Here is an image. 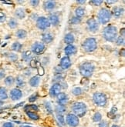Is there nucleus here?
I'll return each mask as SVG.
<instances>
[{
    "label": "nucleus",
    "mask_w": 125,
    "mask_h": 127,
    "mask_svg": "<svg viewBox=\"0 0 125 127\" xmlns=\"http://www.w3.org/2000/svg\"><path fill=\"white\" fill-rule=\"evenodd\" d=\"M104 37L107 41L109 42H114L117 38V27L110 25L107 26L104 30Z\"/></svg>",
    "instance_id": "nucleus-1"
},
{
    "label": "nucleus",
    "mask_w": 125,
    "mask_h": 127,
    "mask_svg": "<svg viewBox=\"0 0 125 127\" xmlns=\"http://www.w3.org/2000/svg\"><path fill=\"white\" fill-rule=\"evenodd\" d=\"M72 110L77 117H83L87 112V106L84 102H77L72 106Z\"/></svg>",
    "instance_id": "nucleus-2"
},
{
    "label": "nucleus",
    "mask_w": 125,
    "mask_h": 127,
    "mask_svg": "<svg viewBox=\"0 0 125 127\" xmlns=\"http://www.w3.org/2000/svg\"><path fill=\"white\" fill-rule=\"evenodd\" d=\"M94 71V65L91 63H84L80 67V72L86 78L90 77Z\"/></svg>",
    "instance_id": "nucleus-3"
},
{
    "label": "nucleus",
    "mask_w": 125,
    "mask_h": 127,
    "mask_svg": "<svg viewBox=\"0 0 125 127\" xmlns=\"http://www.w3.org/2000/svg\"><path fill=\"white\" fill-rule=\"evenodd\" d=\"M111 18V12L106 8H103L98 13V20L101 24H107Z\"/></svg>",
    "instance_id": "nucleus-4"
},
{
    "label": "nucleus",
    "mask_w": 125,
    "mask_h": 127,
    "mask_svg": "<svg viewBox=\"0 0 125 127\" xmlns=\"http://www.w3.org/2000/svg\"><path fill=\"white\" fill-rule=\"evenodd\" d=\"M97 47V41L93 38H88L83 43V48L87 53H91V52L95 51Z\"/></svg>",
    "instance_id": "nucleus-5"
},
{
    "label": "nucleus",
    "mask_w": 125,
    "mask_h": 127,
    "mask_svg": "<svg viewBox=\"0 0 125 127\" xmlns=\"http://www.w3.org/2000/svg\"><path fill=\"white\" fill-rule=\"evenodd\" d=\"M93 100L97 106L101 107L104 106L107 102V96L101 93H95L93 95Z\"/></svg>",
    "instance_id": "nucleus-6"
},
{
    "label": "nucleus",
    "mask_w": 125,
    "mask_h": 127,
    "mask_svg": "<svg viewBox=\"0 0 125 127\" xmlns=\"http://www.w3.org/2000/svg\"><path fill=\"white\" fill-rule=\"evenodd\" d=\"M66 123L70 127H77L79 126V118L73 113H69L66 117Z\"/></svg>",
    "instance_id": "nucleus-7"
},
{
    "label": "nucleus",
    "mask_w": 125,
    "mask_h": 127,
    "mask_svg": "<svg viewBox=\"0 0 125 127\" xmlns=\"http://www.w3.org/2000/svg\"><path fill=\"white\" fill-rule=\"evenodd\" d=\"M31 49H32V52L33 53H35L36 55H40L44 53V51L46 49V47L44 46L43 43L36 42L34 44H33Z\"/></svg>",
    "instance_id": "nucleus-8"
},
{
    "label": "nucleus",
    "mask_w": 125,
    "mask_h": 127,
    "mask_svg": "<svg viewBox=\"0 0 125 127\" xmlns=\"http://www.w3.org/2000/svg\"><path fill=\"white\" fill-rule=\"evenodd\" d=\"M36 26L40 29L44 30V29H46L50 26V23L48 19H46V17H40L36 21Z\"/></svg>",
    "instance_id": "nucleus-9"
},
{
    "label": "nucleus",
    "mask_w": 125,
    "mask_h": 127,
    "mask_svg": "<svg viewBox=\"0 0 125 127\" xmlns=\"http://www.w3.org/2000/svg\"><path fill=\"white\" fill-rule=\"evenodd\" d=\"M86 24H87V27L88 29L92 32H96L98 29H99V24L98 22H97L96 19H94L93 18L88 19L86 22Z\"/></svg>",
    "instance_id": "nucleus-10"
},
{
    "label": "nucleus",
    "mask_w": 125,
    "mask_h": 127,
    "mask_svg": "<svg viewBox=\"0 0 125 127\" xmlns=\"http://www.w3.org/2000/svg\"><path fill=\"white\" fill-rule=\"evenodd\" d=\"M30 65H31V67H33V68H34L37 70V72L40 76H43L44 75L43 67L42 66L41 63L39 61L36 60V59H32V60L30 61Z\"/></svg>",
    "instance_id": "nucleus-11"
},
{
    "label": "nucleus",
    "mask_w": 125,
    "mask_h": 127,
    "mask_svg": "<svg viewBox=\"0 0 125 127\" xmlns=\"http://www.w3.org/2000/svg\"><path fill=\"white\" fill-rule=\"evenodd\" d=\"M9 96L12 101H17L22 98V96H23V93H22L20 89H19L17 88H15V89H12L10 91Z\"/></svg>",
    "instance_id": "nucleus-12"
},
{
    "label": "nucleus",
    "mask_w": 125,
    "mask_h": 127,
    "mask_svg": "<svg viewBox=\"0 0 125 127\" xmlns=\"http://www.w3.org/2000/svg\"><path fill=\"white\" fill-rule=\"evenodd\" d=\"M61 85L60 83H55L49 89V95L51 97H56L61 91Z\"/></svg>",
    "instance_id": "nucleus-13"
},
{
    "label": "nucleus",
    "mask_w": 125,
    "mask_h": 127,
    "mask_svg": "<svg viewBox=\"0 0 125 127\" xmlns=\"http://www.w3.org/2000/svg\"><path fill=\"white\" fill-rule=\"evenodd\" d=\"M68 95L64 93H60L57 95V102L60 105L65 106L68 102Z\"/></svg>",
    "instance_id": "nucleus-14"
},
{
    "label": "nucleus",
    "mask_w": 125,
    "mask_h": 127,
    "mask_svg": "<svg viewBox=\"0 0 125 127\" xmlns=\"http://www.w3.org/2000/svg\"><path fill=\"white\" fill-rule=\"evenodd\" d=\"M60 65L62 69H69L70 67V65H71L70 59L68 56H65V57L62 58L61 60H60Z\"/></svg>",
    "instance_id": "nucleus-15"
},
{
    "label": "nucleus",
    "mask_w": 125,
    "mask_h": 127,
    "mask_svg": "<svg viewBox=\"0 0 125 127\" xmlns=\"http://www.w3.org/2000/svg\"><path fill=\"white\" fill-rule=\"evenodd\" d=\"M77 48L74 46L73 45H68V46L65 48L64 52L67 56H71V55H74L77 53Z\"/></svg>",
    "instance_id": "nucleus-16"
},
{
    "label": "nucleus",
    "mask_w": 125,
    "mask_h": 127,
    "mask_svg": "<svg viewBox=\"0 0 125 127\" xmlns=\"http://www.w3.org/2000/svg\"><path fill=\"white\" fill-rule=\"evenodd\" d=\"M49 22L50 24H52L53 26H57L60 22V19H59V16L56 14H51L49 17Z\"/></svg>",
    "instance_id": "nucleus-17"
},
{
    "label": "nucleus",
    "mask_w": 125,
    "mask_h": 127,
    "mask_svg": "<svg viewBox=\"0 0 125 127\" xmlns=\"http://www.w3.org/2000/svg\"><path fill=\"white\" fill-rule=\"evenodd\" d=\"M15 16H16L17 19H23L25 18L26 16V13H25V10L23 9V8H17L15 11Z\"/></svg>",
    "instance_id": "nucleus-18"
},
{
    "label": "nucleus",
    "mask_w": 125,
    "mask_h": 127,
    "mask_svg": "<svg viewBox=\"0 0 125 127\" xmlns=\"http://www.w3.org/2000/svg\"><path fill=\"white\" fill-rule=\"evenodd\" d=\"M42 40L43 42H45V43H50L53 40V36L52 34H50L49 32L43 33L42 35Z\"/></svg>",
    "instance_id": "nucleus-19"
},
{
    "label": "nucleus",
    "mask_w": 125,
    "mask_h": 127,
    "mask_svg": "<svg viewBox=\"0 0 125 127\" xmlns=\"http://www.w3.org/2000/svg\"><path fill=\"white\" fill-rule=\"evenodd\" d=\"M56 3L53 1H45L43 3L44 9L46 10H52L55 8Z\"/></svg>",
    "instance_id": "nucleus-20"
},
{
    "label": "nucleus",
    "mask_w": 125,
    "mask_h": 127,
    "mask_svg": "<svg viewBox=\"0 0 125 127\" xmlns=\"http://www.w3.org/2000/svg\"><path fill=\"white\" fill-rule=\"evenodd\" d=\"M16 81V86L19 88H23L26 85V82H25V79L22 76H18L16 77V79H15Z\"/></svg>",
    "instance_id": "nucleus-21"
},
{
    "label": "nucleus",
    "mask_w": 125,
    "mask_h": 127,
    "mask_svg": "<svg viewBox=\"0 0 125 127\" xmlns=\"http://www.w3.org/2000/svg\"><path fill=\"white\" fill-rule=\"evenodd\" d=\"M40 82V78L38 76H33V77H32L30 79H29V83L33 87H36V86H39Z\"/></svg>",
    "instance_id": "nucleus-22"
},
{
    "label": "nucleus",
    "mask_w": 125,
    "mask_h": 127,
    "mask_svg": "<svg viewBox=\"0 0 125 127\" xmlns=\"http://www.w3.org/2000/svg\"><path fill=\"white\" fill-rule=\"evenodd\" d=\"M8 93H7L6 89L4 87H0V100H5L8 99Z\"/></svg>",
    "instance_id": "nucleus-23"
},
{
    "label": "nucleus",
    "mask_w": 125,
    "mask_h": 127,
    "mask_svg": "<svg viewBox=\"0 0 125 127\" xmlns=\"http://www.w3.org/2000/svg\"><path fill=\"white\" fill-rule=\"evenodd\" d=\"M75 39H74V36L72 33H68L65 35V38H64V42L68 44V45H72V43L74 42Z\"/></svg>",
    "instance_id": "nucleus-24"
},
{
    "label": "nucleus",
    "mask_w": 125,
    "mask_h": 127,
    "mask_svg": "<svg viewBox=\"0 0 125 127\" xmlns=\"http://www.w3.org/2000/svg\"><path fill=\"white\" fill-rule=\"evenodd\" d=\"M124 9L123 8H121V7H115L113 9V14L115 17H120L121 16L123 13H124Z\"/></svg>",
    "instance_id": "nucleus-25"
},
{
    "label": "nucleus",
    "mask_w": 125,
    "mask_h": 127,
    "mask_svg": "<svg viewBox=\"0 0 125 127\" xmlns=\"http://www.w3.org/2000/svg\"><path fill=\"white\" fill-rule=\"evenodd\" d=\"M55 110H56V114H58V115H63V113H66L67 109H66L65 106H62V105H60V104H58V105L56 106Z\"/></svg>",
    "instance_id": "nucleus-26"
},
{
    "label": "nucleus",
    "mask_w": 125,
    "mask_h": 127,
    "mask_svg": "<svg viewBox=\"0 0 125 127\" xmlns=\"http://www.w3.org/2000/svg\"><path fill=\"white\" fill-rule=\"evenodd\" d=\"M32 57H33V55H32V53L30 51H26V52H24V53H23V54H22V58H23V59L26 62H28V61L30 60V59H32Z\"/></svg>",
    "instance_id": "nucleus-27"
},
{
    "label": "nucleus",
    "mask_w": 125,
    "mask_h": 127,
    "mask_svg": "<svg viewBox=\"0 0 125 127\" xmlns=\"http://www.w3.org/2000/svg\"><path fill=\"white\" fill-rule=\"evenodd\" d=\"M75 14L77 16V18L78 19H81L85 14V10L82 8V7H78V8L76 9L75 10Z\"/></svg>",
    "instance_id": "nucleus-28"
},
{
    "label": "nucleus",
    "mask_w": 125,
    "mask_h": 127,
    "mask_svg": "<svg viewBox=\"0 0 125 127\" xmlns=\"http://www.w3.org/2000/svg\"><path fill=\"white\" fill-rule=\"evenodd\" d=\"M22 47H23V45H22L20 42H14L12 46H11V49L12 51L14 52H20L21 49H22Z\"/></svg>",
    "instance_id": "nucleus-29"
},
{
    "label": "nucleus",
    "mask_w": 125,
    "mask_h": 127,
    "mask_svg": "<svg viewBox=\"0 0 125 127\" xmlns=\"http://www.w3.org/2000/svg\"><path fill=\"white\" fill-rule=\"evenodd\" d=\"M16 35L17 38L23 39H25L26 37L27 32H26V30H24V29H19V30L16 32Z\"/></svg>",
    "instance_id": "nucleus-30"
},
{
    "label": "nucleus",
    "mask_w": 125,
    "mask_h": 127,
    "mask_svg": "<svg viewBox=\"0 0 125 127\" xmlns=\"http://www.w3.org/2000/svg\"><path fill=\"white\" fill-rule=\"evenodd\" d=\"M5 84L6 85V86H12L13 85V83H15V79H14V77L13 76H7V77H5Z\"/></svg>",
    "instance_id": "nucleus-31"
},
{
    "label": "nucleus",
    "mask_w": 125,
    "mask_h": 127,
    "mask_svg": "<svg viewBox=\"0 0 125 127\" xmlns=\"http://www.w3.org/2000/svg\"><path fill=\"white\" fill-rule=\"evenodd\" d=\"M8 26L11 28V29H15L18 26V22L16 19L12 18L9 19V22H8Z\"/></svg>",
    "instance_id": "nucleus-32"
},
{
    "label": "nucleus",
    "mask_w": 125,
    "mask_h": 127,
    "mask_svg": "<svg viewBox=\"0 0 125 127\" xmlns=\"http://www.w3.org/2000/svg\"><path fill=\"white\" fill-rule=\"evenodd\" d=\"M6 57L8 58V59H9V60H10L11 62H16L18 59V56L16 55L15 53H7Z\"/></svg>",
    "instance_id": "nucleus-33"
},
{
    "label": "nucleus",
    "mask_w": 125,
    "mask_h": 127,
    "mask_svg": "<svg viewBox=\"0 0 125 127\" xmlns=\"http://www.w3.org/2000/svg\"><path fill=\"white\" fill-rule=\"evenodd\" d=\"M26 114L31 119H33V120H38L40 119V116L36 113H33V112H26Z\"/></svg>",
    "instance_id": "nucleus-34"
},
{
    "label": "nucleus",
    "mask_w": 125,
    "mask_h": 127,
    "mask_svg": "<svg viewBox=\"0 0 125 127\" xmlns=\"http://www.w3.org/2000/svg\"><path fill=\"white\" fill-rule=\"evenodd\" d=\"M101 119H102V115L99 113V112H97V113H95L93 116V121L95 123L100 122Z\"/></svg>",
    "instance_id": "nucleus-35"
},
{
    "label": "nucleus",
    "mask_w": 125,
    "mask_h": 127,
    "mask_svg": "<svg viewBox=\"0 0 125 127\" xmlns=\"http://www.w3.org/2000/svg\"><path fill=\"white\" fill-rule=\"evenodd\" d=\"M24 109H25L26 112H27L28 110H35V111H38L39 110L37 106L34 105V104H33V105H29V106H26L24 107Z\"/></svg>",
    "instance_id": "nucleus-36"
},
{
    "label": "nucleus",
    "mask_w": 125,
    "mask_h": 127,
    "mask_svg": "<svg viewBox=\"0 0 125 127\" xmlns=\"http://www.w3.org/2000/svg\"><path fill=\"white\" fill-rule=\"evenodd\" d=\"M73 94V95H80L82 94V89L81 88H80V87H76L73 89V91H72Z\"/></svg>",
    "instance_id": "nucleus-37"
},
{
    "label": "nucleus",
    "mask_w": 125,
    "mask_h": 127,
    "mask_svg": "<svg viewBox=\"0 0 125 127\" xmlns=\"http://www.w3.org/2000/svg\"><path fill=\"white\" fill-rule=\"evenodd\" d=\"M45 108H46L48 113H53V108H52V106H51V104L49 102H45Z\"/></svg>",
    "instance_id": "nucleus-38"
},
{
    "label": "nucleus",
    "mask_w": 125,
    "mask_h": 127,
    "mask_svg": "<svg viewBox=\"0 0 125 127\" xmlns=\"http://www.w3.org/2000/svg\"><path fill=\"white\" fill-rule=\"evenodd\" d=\"M56 118L58 119V121L60 123V124L62 126L65 125V119H64V116L63 115H58V114H56Z\"/></svg>",
    "instance_id": "nucleus-39"
},
{
    "label": "nucleus",
    "mask_w": 125,
    "mask_h": 127,
    "mask_svg": "<svg viewBox=\"0 0 125 127\" xmlns=\"http://www.w3.org/2000/svg\"><path fill=\"white\" fill-rule=\"evenodd\" d=\"M117 108L116 106H114L111 112H110V113H108V117L110 118H113V116H115V113H117Z\"/></svg>",
    "instance_id": "nucleus-40"
},
{
    "label": "nucleus",
    "mask_w": 125,
    "mask_h": 127,
    "mask_svg": "<svg viewBox=\"0 0 125 127\" xmlns=\"http://www.w3.org/2000/svg\"><path fill=\"white\" fill-rule=\"evenodd\" d=\"M117 46H121L124 44V37L119 36L118 38H117Z\"/></svg>",
    "instance_id": "nucleus-41"
},
{
    "label": "nucleus",
    "mask_w": 125,
    "mask_h": 127,
    "mask_svg": "<svg viewBox=\"0 0 125 127\" xmlns=\"http://www.w3.org/2000/svg\"><path fill=\"white\" fill-rule=\"evenodd\" d=\"M70 24H78L80 22V19L77 17H73L70 20Z\"/></svg>",
    "instance_id": "nucleus-42"
},
{
    "label": "nucleus",
    "mask_w": 125,
    "mask_h": 127,
    "mask_svg": "<svg viewBox=\"0 0 125 127\" xmlns=\"http://www.w3.org/2000/svg\"><path fill=\"white\" fill-rule=\"evenodd\" d=\"M6 20V15L4 12H0V22H4Z\"/></svg>",
    "instance_id": "nucleus-43"
},
{
    "label": "nucleus",
    "mask_w": 125,
    "mask_h": 127,
    "mask_svg": "<svg viewBox=\"0 0 125 127\" xmlns=\"http://www.w3.org/2000/svg\"><path fill=\"white\" fill-rule=\"evenodd\" d=\"M108 126H109V123L107 121H105V120L101 121L98 124V127H108Z\"/></svg>",
    "instance_id": "nucleus-44"
},
{
    "label": "nucleus",
    "mask_w": 125,
    "mask_h": 127,
    "mask_svg": "<svg viewBox=\"0 0 125 127\" xmlns=\"http://www.w3.org/2000/svg\"><path fill=\"white\" fill-rule=\"evenodd\" d=\"M37 97H38V95H37V93L33 94V95H31L30 97H29V101L30 102H34L35 100H36V99H37Z\"/></svg>",
    "instance_id": "nucleus-45"
},
{
    "label": "nucleus",
    "mask_w": 125,
    "mask_h": 127,
    "mask_svg": "<svg viewBox=\"0 0 125 127\" xmlns=\"http://www.w3.org/2000/svg\"><path fill=\"white\" fill-rule=\"evenodd\" d=\"M5 77V71L4 69L0 68V79H2Z\"/></svg>",
    "instance_id": "nucleus-46"
},
{
    "label": "nucleus",
    "mask_w": 125,
    "mask_h": 127,
    "mask_svg": "<svg viewBox=\"0 0 125 127\" xmlns=\"http://www.w3.org/2000/svg\"><path fill=\"white\" fill-rule=\"evenodd\" d=\"M90 4H93V5H97V6H98V5H100L101 3H103V1H99V0H95V1H90Z\"/></svg>",
    "instance_id": "nucleus-47"
},
{
    "label": "nucleus",
    "mask_w": 125,
    "mask_h": 127,
    "mask_svg": "<svg viewBox=\"0 0 125 127\" xmlns=\"http://www.w3.org/2000/svg\"><path fill=\"white\" fill-rule=\"evenodd\" d=\"M2 127H14V125L12 123L10 122H6L2 124Z\"/></svg>",
    "instance_id": "nucleus-48"
},
{
    "label": "nucleus",
    "mask_w": 125,
    "mask_h": 127,
    "mask_svg": "<svg viewBox=\"0 0 125 127\" xmlns=\"http://www.w3.org/2000/svg\"><path fill=\"white\" fill-rule=\"evenodd\" d=\"M30 3L33 6H37L40 3V1H38V0H33V1L30 2Z\"/></svg>",
    "instance_id": "nucleus-49"
},
{
    "label": "nucleus",
    "mask_w": 125,
    "mask_h": 127,
    "mask_svg": "<svg viewBox=\"0 0 125 127\" xmlns=\"http://www.w3.org/2000/svg\"><path fill=\"white\" fill-rule=\"evenodd\" d=\"M120 33H121V36H122V37H124V35H125V29H124V28L121 29Z\"/></svg>",
    "instance_id": "nucleus-50"
},
{
    "label": "nucleus",
    "mask_w": 125,
    "mask_h": 127,
    "mask_svg": "<svg viewBox=\"0 0 125 127\" xmlns=\"http://www.w3.org/2000/svg\"><path fill=\"white\" fill-rule=\"evenodd\" d=\"M117 2V1H106L107 4H112V3H115Z\"/></svg>",
    "instance_id": "nucleus-51"
},
{
    "label": "nucleus",
    "mask_w": 125,
    "mask_h": 127,
    "mask_svg": "<svg viewBox=\"0 0 125 127\" xmlns=\"http://www.w3.org/2000/svg\"><path fill=\"white\" fill-rule=\"evenodd\" d=\"M23 104H24V102H21V103H19V105H16V106H14V108H18L19 106H23Z\"/></svg>",
    "instance_id": "nucleus-52"
},
{
    "label": "nucleus",
    "mask_w": 125,
    "mask_h": 127,
    "mask_svg": "<svg viewBox=\"0 0 125 127\" xmlns=\"http://www.w3.org/2000/svg\"><path fill=\"white\" fill-rule=\"evenodd\" d=\"M77 2L79 3V4H84L86 2V1H84V0H83V1H77Z\"/></svg>",
    "instance_id": "nucleus-53"
},
{
    "label": "nucleus",
    "mask_w": 125,
    "mask_h": 127,
    "mask_svg": "<svg viewBox=\"0 0 125 127\" xmlns=\"http://www.w3.org/2000/svg\"><path fill=\"white\" fill-rule=\"evenodd\" d=\"M120 54H121V56H124V49H122V52L121 51V53H120Z\"/></svg>",
    "instance_id": "nucleus-54"
},
{
    "label": "nucleus",
    "mask_w": 125,
    "mask_h": 127,
    "mask_svg": "<svg viewBox=\"0 0 125 127\" xmlns=\"http://www.w3.org/2000/svg\"><path fill=\"white\" fill-rule=\"evenodd\" d=\"M3 105H4V101H2V100H0V107L2 106Z\"/></svg>",
    "instance_id": "nucleus-55"
},
{
    "label": "nucleus",
    "mask_w": 125,
    "mask_h": 127,
    "mask_svg": "<svg viewBox=\"0 0 125 127\" xmlns=\"http://www.w3.org/2000/svg\"><path fill=\"white\" fill-rule=\"evenodd\" d=\"M112 127H120L119 126H117V125H113Z\"/></svg>",
    "instance_id": "nucleus-56"
},
{
    "label": "nucleus",
    "mask_w": 125,
    "mask_h": 127,
    "mask_svg": "<svg viewBox=\"0 0 125 127\" xmlns=\"http://www.w3.org/2000/svg\"><path fill=\"white\" fill-rule=\"evenodd\" d=\"M22 127H32V126H23Z\"/></svg>",
    "instance_id": "nucleus-57"
},
{
    "label": "nucleus",
    "mask_w": 125,
    "mask_h": 127,
    "mask_svg": "<svg viewBox=\"0 0 125 127\" xmlns=\"http://www.w3.org/2000/svg\"><path fill=\"white\" fill-rule=\"evenodd\" d=\"M1 112H2V109H0V113H1Z\"/></svg>",
    "instance_id": "nucleus-58"
}]
</instances>
